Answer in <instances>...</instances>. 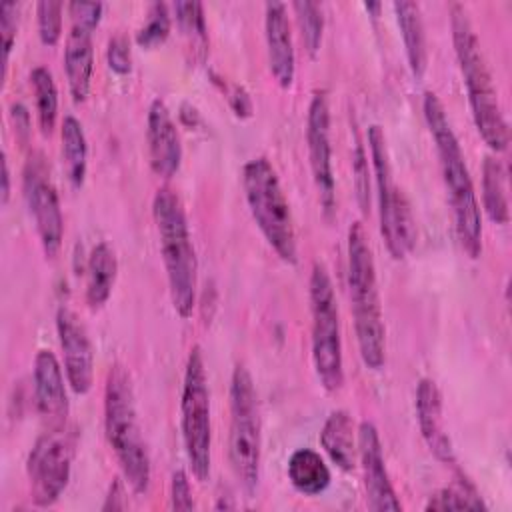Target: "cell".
I'll list each match as a JSON object with an SVG mask.
<instances>
[{"instance_id": "obj_1", "label": "cell", "mask_w": 512, "mask_h": 512, "mask_svg": "<svg viewBox=\"0 0 512 512\" xmlns=\"http://www.w3.org/2000/svg\"><path fill=\"white\" fill-rule=\"evenodd\" d=\"M422 110L438 152L456 236L464 252L470 258H478L482 252V216L460 142L450 126L442 100L434 92H424Z\"/></svg>"}, {"instance_id": "obj_2", "label": "cell", "mask_w": 512, "mask_h": 512, "mask_svg": "<svg viewBox=\"0 0 512 512\" xmlns=\"http://www.w3.org/2000/svg\"><path fill=\"white\" fill-rule=\"evenodd\" d=\"M450 28L458 66L468 90L472 118L482 140L496 152L508 148V124L502 114L490 68L482 54L480 40L462 4L450 6Z\"/></svg>"}, {"instance_id": "obj_3", "label": "cell", "mask_w": 512, "mask_h": 512, "mask_svg": "<svg viewBox=\"0 0 512 512\" xmlns=\"http://www.w3.org/2000/svg\"><path fill=\"white\" fill-rule=\"evenodd\" d=\"M348 290L360 358L370 370H380L386 360V326L382 320L376 264L360 222H352L348 228Z\"/></svg>"}, {"instance_id": "obj_4", "label": "cell", "mask_w": 512, "mask_h": 512, "mask_svg": "<svg viewBox=\"0 0 512 512\" xmlns=\"http://www.w3.org/2000/svg\"><path fill=\"white\" fill-rule=\"evenodd\" d=\"M104 430L124 480L134 494H146L150 488V456L138 424L132 378L118 362L106 374Z\"/></svg>"}, {"instance_id": "obj_5", "label": "cell", "mask_w": 512, "mask_h": 512, "mask_svg": "<svg viewBox=\"0 0 512 512\" xmlns=\"http://www.w3.org/2000/svg\"><path fill=\"white\" fill-rule=\"evenodd\" d=\"M152 216L160 238L172 306L180 318H190L196 306L198 258L184 204L174 190L162 186L154 194Z\"/></svg>"}, {"instance_id": "obj_6", "label": "cell", "mask_w": 512, "mask_h": 512, "mask_svg": "<svg viewBox=\"0 0 512 512\" xmlns=\"http://www.w3.org/2000/svg\"><path fill=\"white\" fill-rule=\"evenodd\" d=\"M244 196L250 214L270 248L288 264L298 260L294 218L278 174L268 158L258 156L242 168Z\"/></svg>"}, {"instance_id": "obj_7", "label": "cell", "mask_w": 512, "mask_h": 512, "mask_svg": "<svg viewBox=\"0 0 512 512\" xmlns=\"http://www.w3.org/2000/svg\"><path fill=\"white\" fill-rule=\"evenodd\" d=\"M258 396L250 372L238 364L230 378V434L228 454L232 470L246 494H254L260 482L262 432Z\"/></svg>"}, {"instance_id": "obj_8", "label": "cell", "mask_w": 512, "mask_h": 512, "mask_svg": "<svg viewBox=\"0 0 512 512\" xmlns=\"http://www.w3.org/2000/svg\"><path fill=\"white\" fill-rule=\"evenodd\" d=\"M368 146H370V162L374 170V182H376V198H378V218H380V234L384 238V244L394 260L406 258L418 238L416 220L412 216L410 202L402 188L396 184L386 136L378 124H372L368 128Z\"/></svg>"}, {"instance_id": "obj_9", "label": "cell", "mask_w": 512, "mask_h": 512, "mask_svg": "<svg viewBox=\"0 0 512 512\" xmlns=\"http://www.w3.org/2000/svg\"><path fill=\"white\" fill-rule=\"evenodd\" d=\"M312 314V362L320 384L336 392L344 384L340 316L332 278L322 262H314L308 284Z\"/></svg>"}, {"instance_id": "obj_10", "label": "cell", "mask_w": 512, "mask_h": 512, "mask_svg": "<svg viewBox=\"0 0 512 512\" xmlns=\"http://www.w3.org/2000/svg\"><path fill=\"white\" fill-rule=\"evenodd\" d=\"M180 428L190 470L196 480L210 476L212 462V424H210V390L200 346H192L180 398Z\"/></svg>"}, {"instance_id": "obj_11", "label": "cell", "mask_w": 512, "mask_h": 512, "mask_svg": "<svg viewBox=\"0 0 512 512\" xmlns=\"http://www.w3.org/2000/svg\"><path fill=\"white\" fill-rule=\"evenodd\" d=\"M74 452L76 438L62 424L38 436L26 462L30 498L36 506H52L62 496L70 480Z\"/></svg>"}, {"instance_id": "obj_12", "label": "cell", "mask_w": 512, "mask_h": 512, "mask_svg": "<svg viewBox=\"0 0 512 512\" xmlns=\"http://www.w3.org/2000/svg\"><path fill=\"white\" fill-rule=\"evenodd\" d=\"M22 190L30 216L34 218L42 250L46 258L54 260L62 248L64 218L50 168L40 152H32L24 164Z\"/></svg>"}, {"instance_id": "obj_13", "label": "cell", "mask_w": 512, "mask_h": 512, "mask_svg": "<svg viewBox=\"0 0 512 512\" xmlns=\"http://www.w3.org/2000/svg\"><path fill=\"white\" fill-rule=\"evenodd\" d=\"M306 142L310 170L318 190V200L324 214L330 218L336 206V182L332 170V144H330V106L326 90L312 94L306 116Z\"/></svg>"}, {"instance_id": "obj_14", "label": "cell", "mask_w": 512, "mask_h": 512, "mask_svg": "<svg viewBox=\"0 0 512 512\" xmlns=\"http://www.w3.org/2000/svg\"><path fill=\"white\" fill-rule=\"evenodd\" d=\"M358 456L364 472V488H366V502L368 508L374 512H398L402 504L394 492L390 482L382 442L378 430L372 422L364 420L358 426Z\"/></svg>"}, {"instance_id": "obj_15", "label": "cell", "mask_w": 512, "mask_h": 512, "mask_svg": "<svg viewBox=\"0 0 512 512\" xmlns=\"http://www.w3.org/2000/svg\"><path fill=\"white\" fill-rule=\"evenodd\" d=\"M56 330L64 354V372L76 394H86L94 384V350L80 318L70 308L56 312Z\"/></svg>"}, {"instance_id": "obj_16", "label": "cell", "mask_w": 512, "mask_h": 512, "mask_svg": "<svg viewBox=\"0 0 512 512\" xmlns=\"http://www.w3.org/2000/svg\"><path fill=\"white\" fill-rule=\"evenodd\" d=\"M148 156L154 174L172 178L182 164V144L170 108L162 98H154L148 108Z\"/></svg>"}, {"instance_id": "obj_17", "label": "cell", "mask_w": 512, "mask_h": 512, "mask_svg": "<svg viewBox=\"0 0 512 512\" xmlns=\"http://www.w3.org/2000/svg\"><path fill=\"white\" fill-rule=\"evenodd\" d=\"M264 34L270 74L280 88H290L296 74V52L288 20V6L284 2L272 0L264 4Z\"/></svg>"}, {"instance_id": "obj_18", "label": "cell", "mask_w": 512, "mask_h": 512, "mask_svg": "<svg viewBox=\"0 0 512 512\" xmlns=\"http://www.w3.org/2000/svg\"><path fill=\"white\" fill-rule=\"evenodd\" d=\"M416 418L420 434L430 452L444 464H456L454 446L444 432L442 394L432 378H422L416 386Z\"/></svg>"}, {"instance_id": "obj_19", "label": "cell", "mask_w": 512, "mask_h": 512, "mask_svg": "<svg viewBox=\"0 0 512 512\" xmlns=\"http://www.w3.org/2000/svg\"><path fill=\"white\" fill-rule=\"evenodd\" d=\"M34 400L38 412L54 424L68 416V394L58 358L50 350H38L34 358Z\"/></svg>"}, {"instance_id": "obj_20", "label": "cell", "mask_w": 512, "mask_h": 512, "mask_svg": "<svg viewBox=\"0 0 512 512\" xmlns=\"http://www.w3.org/2000/svg\"><path fill=\"white\" fill-rule=\"evenodd\" d=\"M64 70L74 102H84L90 92L94 72L92 30L72 24L64 46Z\"/></svg>"}, {"instance_id": "obj_21", "label": "cell", "mask_w": 512, "mask_h": 512, "mask_svg": "<svg viewBox=\"0 0 512 512\" xmlns=\"http://www.w3.org/2000/svg\"><path fill=\"white\" fill-rule=\"evenodd\" d=\"M392 8L396 12V22L402 34L410 72L416 80H422L428 66V46H426V32H424L420 6L410 0H396Z\"/></svg>"}, {"instance_id": "obj_22", "label": "cell", "mask_w": 512, "mask_h": 512, "mask_svg": "<svg viewBox=\"0 0 512 512\" xmlns=\"http://www.w3.org/2000/svg\"><path fill=\"white\" fill-rule=\"evenodd\" d=\"M320 444L328 458L340 470H354L358 456V438L354 432V420L346 410L330 412L320 432Z\"/></svg>"}, {"instance_id": "obj_23", "label": "cell", "mask_w": 512, "mask_h": 512, "mask_svg": "<svg viewBox=\"0 0 512 512\" xmlns=\"http://www.w3.org/2000/svg\"><path fill=\"white\" fill-rule=\"evenodd\" d=\"M118 274V258L108 242H98L86 264V302L92 310L106 304Z\"/></svg>"}, {"instance_id": "obj_24", "label": "cell", "mask_w": 512, "mask_h": 512, "mask_svg": "<svg viewBox=\"0 0 512 512\" xmlns=\"http://www.w3.org/2000/svg\"><path fill=\"white\" fill-rule=\"evenodd\" d=\"M288 480L304 496L322 494L330 486V470L312 448H298L288 458Z\"/></svg>"}, {"instance_id": "obj_25", "label": "cell", "mask_w": 512, "mask_h": 512, "mask_svg": "<svg viewBox=\"0 0 512 512\" xmlns=\"http://www.w3.org/2000/svg\"><path fill=\"white\" fill-rule=\"evenodd\" d=\"M62 160H64V170L74 188H80L86 178V166H88V144H86V134L78 118L74 116H64L62 122Z\"/></svg>"}, {"instance_id": "obj_26", "label": "cell", "mask_w": 512, "mask_h": 512, "mask_svg": "<svg viewBox=\"0 0 512 512\" xmlns=\"http://www.w3.org/2000/svg\"><path fill=\"white\" fill-rule=\"evenodd\" d=\"M482 204L486 216L494 224H506L510 220L508 194H506V172L498 158L486 156L482 166Z\"/></svg>"}, {"instance_id": "obj_27", "label": "cell", "mask_w": 512, "mask_h": 512, "mask_svg": "<svg viewBox=\"0 0 512 512\" xmlns=\"http://www.w3.org/2000/svg\"><path fill=\"white\" fill-rule=\"evenodd\" d=\"M486 508L488 506L484 504L476 486L462 472H458L456 480L450 486L434 492L424 506V510H442V512L444 510H486Z\"/></svg>"}, {"instance_id": "obj_28", "label": "cell", "mask_w": 512, "mask_h": 512, "mask_svg": "<svg viewBox=\"0 0 512 512\" xmlns=\"http://www.w3.org/2000/svg\"><path fill=\"white\" fill-rule=\"evenodd\" d=\"M30 82L34 90L40 130L44 136H50L58 118V90H56L54 76L48 68L36 66L30 72Z\"/></svg>"}, {"instance_id": "obj_29", "label": "cell", "mask_w": 512, "mask_h": 512, "mask_svg": "<svg viewBox=\"0 0 512 512\" xmlns=\"http://www.w3.org/2000/svg\"><path fill=\"white\" fill-rule=\"evenodd\" d=\"M176 22L188 40V48L192 58L202 60L208 48V34H206V20H204V6L200 2H176L174 4Z\"/></svg>"}, {"instance_id": "obj_30", "label": "cell", "mask_w": 512, "mask_h": 512, "mask_svg": "<svg viewBox=\"0 0 512 512\" xmlns=\"http://www.w3.org/2000/svg\"><path fill=\"white\" fill-rule=\"evenodd\" d=\"M292 10H294L298 26H300V36H302L304 48H306L308 56L314 58L322 44V30H324L322 6L318 2H310V0H296L292 4Z\"/></svg>"}, {"instance_id": "obj_31", "label": "cell", "mask_w": 512, "mask_h": 512, "mask_svg": "<svg viewBox=\"0 0 512 512\" xmlns=\"http://www.w3.org/2000/svg\"><path fill=\"white\" fill-rule=\"evenodd\" d=\"M170 34V12L168 4L164 2H152L148 6L146 22L136 32V42L144 48H154L162 44Z\"/></svg>"}, {"instance_id": "obj_32", "label": "cell", "mask_w": 512, "mask_h": 512, "mask_svg": "<svg viewBox=\"0 0 512 512\" xmlns=\"http://www.w3.org/2000/svg\"><path fill=\"white\" fill-rule=\"evenodd\" d=\"M62 10L64 4L56 0H40L36 4L38 36L44 46H56L62 36Z\"/></svg>"}, {"instance_id": "obj_33", "label": "cell", "mask_w": 512, "mask_h": 512, "mask_svg": "<svg viewBox=\"0 0 512 512\" xmlns=\"http://www.w3.org/2000/svg\"><path fill=\"white\" fill-rule=\"evenodd\" d=\"M352 172H354V186H356V196L362 212H368L370 206V176H368V160L364 146L356 138L354 152H352Z\"/></svg>"}, {"instance_id": "obj_34", "label": "cell", "mask_w": 512, "mask_h": 512, "mask_svg": "<svg viewBox=\"0 0 512 512\" xmlns=\"http://www.w3.org/2000/svg\"><path fill=\"white\" fill-rule=\"evenodd\" d=\"M18 18H20V4H16V2L0 4V36H2V48H4V74H6L8 58H10L14 40H16Z\"/></svg>"}, {"instance_id": "obj_35", "label": "cell", "mask_w": 512, "mask_h": 512, "mask_svg": "<svg viewBox=\"0 0 512 512\" xmlns=\"http://www.w3.org/2000/svg\"><path fill=\"white\" fill-rule=\"evenodd\" d=\"M106 60L112 72L126 76L132 70V52H130V40L124 34H116L108 40L106 48Z\"/></svg>"}, {"instance_id": "obj_36", "label": "cell", "mask_w": 512, "mask_h": 512, "mask_svg": "<svg viewBox=\"0 0 512 512\" xmlns=\"http://www.w3.org/2000/svg\"><path fill=\"white\" fill-rule=\"evenodd\" d=\"M212 80L222 90V94L226 96V100L232 106L236 116H240V118L252 116V100H250V94L242 86H238L234 82H228L226 78H222L218 74H212Z\"/></svg>"}, {"instance_id": "obj_37", "label": "cell", "mask_w": 512, "mask_h": 512, "mask_svg": "<svg viewBox=\"0 0 512 512\" xmlns=\"http://www.w3.org/2000/svg\"><path fill=\"white\" fill-rule=\"evenodd\" d=\"M170 506L174 510H192L194 508L188 474L180 468L174 470L172 478H170Z\"/></svg>"}, {"instance_id": "obj_38", "label": "cell", "mask_w": 512, "mask_h": 512, "mask_svg": "<svg viewBox=\"0 0 512 512\" xmlns=\"http://www.w3.org/2000/svg\"><path fill=\"white\" fill-rule=\"evenodd\" d=\"M104 4L102 2H70L68 4V14L72 18V24L84 26L88 30H94L102 18Z\"/></svg>"}, {"instance_id": "obj_39", "label": "cell", "mask_w": 512, "mask_h": 512, "mask_svg": "<svg viewBox=\"0 0 512 512\" xmlns=\"http://www.w3.org/2000/svg\"><path fill=\"white\" fill-rule=\"evenodd\" d=\"M126 508V490H124V484L120 478H114L110 488H108V494H106V500L102 504V510L108 512V510H124Z\"/></svg>"}, {"instance_id": "obj_40", "label": "cell", "mask_w": 512, "mask_h": 512, "mask_svg": "<svg viewBox=\"0 0 512 512\" xmlns=\"http://www.w3.org/2000/svg\"><path fill=\"white\" fill-rule=\"evenodd\" d=\"M12 118H14V126L20 132V136H26L28 128H30L28 110L22 104H12Z\"/></svg>"}, {"instance_id": "obj_41", "label": "cell", "mask_w": 512, "mask_h": 512, "mask_svg": "<svg viewBox=\"0 0 512 512\" xmlns=\"http://www.w3.org/2000/svg\"><path fill=\"white\" fill-rule=\"evenodd\" d=\"M2 204L8 202L10 198V168H8V158L2 152Z\"/></svg>"}, {"instance_id": "obj_42", "label": "cell", "mask_w": 512, "mask_h": 512, "mask_svg": "<svg viewBox=\"0 0 512 512\" xmlns=\"http://www.w3.org/2000/svg\"><path fill=\"white\" fill-rule=\"evenodd\" d=\"M364 8H366L368 12H372L374 18H376L378 12H380V8H382V4H380V2H364Z\"/></svg>"}]
</instances>
